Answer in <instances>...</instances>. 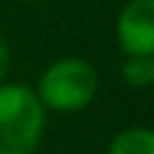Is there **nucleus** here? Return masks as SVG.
<instances>
[{
	"mask_svg": "<svg viewBox=\"0 0 154 154\" xmlns=\"http://www.w3.org/2000/svg\"><path fill=\"white\" fill-rule=\"evenodd\" d=\"M151 88H154V57H151Z\"/></svg>",
	"mask_w": 154,
	"mask_h": 154,
	"instance_id": "0eeeda50",
	"label": "nucleus"
},
{
	"mask_svg": "<svg viewBox=\"0 0 154 154\" xmlns=\"http://www.w3.org/2000/svg\"><path fill=\"white\" fill-rule=\"evenodd\" d=\"M23 3H29V0H23Z\"/></svg>",
	"mask_w": 154,
	"mask_h": 154,
	"instance_id": "6e6552de",
	"label": "nucleus"
},
{
	"mask_svg": "<svg viewBox=\"0 0 154 154\" xmlns=\"http://www.w3.org/2000/svg\"><path fill=\"white\" fill-rule=\"evenodd\" d=\"M9 69H11V49H9V40H6V34L0 32V83H6Z\"/></svg>",
	"mask_w": 154,
	"mask_h": 154,
	"instance_id": "423d86ee",
	"label": "nucleus"
},
{
	"mask_svg": "<svg viewBox=\"0 0 154 154\" xmlns=\"http://www.w3.org/2000/svg\"><path fill=\"white\" fill-rule=\"evenodd\" d=\"M123 80L131 88H151V57H126Z\"/></svg>",
	"mask_w": 154,
	"mask_h": 154,
	"instance_id": "39448f33",
	"label": "nucleus"
},
{
	"mask_svg": "<svg viewBox=\"0 0 154 154\" xmlns=\"http://www.w3.org/2000/svg\"><path fill=\"white\" fill-rule=\"evenodd\" d=\"M114 34L126 57H154V0H126Z\"/></svg>",
	"mask_w": 154,
	"mask_h": 154,
	"instance_id": "7ed1b4c3",
	"label": "nucleus"
},
{
	"mask_svg": "<svg viewBox=\"0 0 154 154\" xmlns=\"http://www.w3.org/2000/svg\"><path fill=\"white\" fill-rule=\"evenodd\" d=\"M46 131V109L32 86L0 83V154H34Z\"/></svg>",
	"mask_w": 154,
	"mask_h": 154,
	"instance_id": "f257e3e1",
	"label": "nucleus"
},
{
	"mask_svg": "<svg viewBox=\"0 0 154 154\" xmlns=\"http://www.w3.org/2000/svg\"><path fill=\"white\" fill-rule=\"evenodd\" d=\"M100 88V74L83 57H60L49 63L40 74L34 94L43 103L46 111H83L86 106L94 103Z\"/></svg>",
	"mask_w": 154,
	"mask_h": 154,
	"instance_id": "f03ea898",
	"label": "nucleus"
},
{
	"mask_svg": "<svg viewBox=\"0 0 154 154\" xmlns=\"http://www.w3.org/2000/svg\"><path fill=\"white\" fill-rule=\"evenodd\" d=\"M106 154H154V128L131 126L114 134Z\"/></svg>",
	"mask_w": 154,
	"mask_h": 154,
	"instance_id": "20e7f679",
	"label": "nucleus"
}]
</instances>
